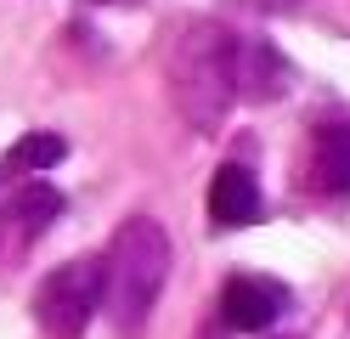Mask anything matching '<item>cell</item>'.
Masks as SVG:
<instances>
[{
  "instance_id": "8992f818",
  "label": "cell",
  "mask_w": 350,
  "mask_h": 339,
  "mask_svg": "<svg viewBox=\"0 0 350 339\" xmlns=\"http://www.w3.org/2000/svg\"><path fill=\"white\" fill-rule=\"evenodd\" d=\"M57 215H62V192L46 187V181H29V187H17L6 203H0V226L17 232V238H40Z\"/></svg>"
},
{
  "instance_id": "277c9868",
  "label": "cell",
  "mask_w": 350,
  "mask_h": 339,
  "mask_svg": "<svg viewBox=\"0 0 350 339\" xmlns=\"http://www.w3.org/2000/svg\"><path fill=\"white\" fill-rule=\"evenodd\" d=\"M282 311H288V288L271 277H232L221 294V316L237 334H266Z\"/></svg>"
},
{
  "instance_id": "9c48e42d",
  "label": "cell",
  "mask_w": 350,
  "mask_h": 339,
  "mask_svg": "<svg viewBox=\"0 0 350 339\" xmlns=\"http://www.w3.org/2000/svg\"><path fill=\"white\" fill-rule=\"evenodd\" d=\"M62 158H68V142H62L57 130H34V136H23V142L0 158V175H34V170L62 164Z\"/></svg>"
},
{
  "instance_id": "3957f363",
  "label": "cell",
  "mask_w": 350,
  "mask_h": 339,
  "mask_svg": "<svg viewBox=\"0 0 350 339\" xmlns=\"http://www.w3.org/2000/svg\"><path fill=\"white\" fill-rule=\"evenodd\" d=\"M96 305H102V255L62 260L34 288V323L46 339H85Z\"/></svg>"
},
{
  "instance_id": "7a4b0ae2",
  "label": "cell",
  "mask_w": 350,
  "mask_h": 339,
  "mask_svg": "<svg viewBox=\"0 0 350 339\" xmlns=\"http://www.w3.org/2000/svg\"><path fill=\"white\" fill-rule=\"evenodd\" d=\"M170 90L192 130H221L237 97V40L221 23H192L170 57Z\"/></svg>"
},
{
  "instance_id": "6da1fadb",
  "label": "cell",
  "mask_w": 350,
  "mask_h": 339,
  "mask_svg": "<svg viewBox=\"0 0 350 339\" xmlns=\"http://www.w3.org/2000/svg\"><path fill=\"white\" fill-rule=\"evenodd\" d=\"M170 283V238L159 221L147 215H130L113 243L102 255V305H107V323L119 328V339H142L147 334V316L159 305V294Z\"/></svg>"
},
{
  "instance_id": "ba28073f",
  "label": "cell",
  "mask_w": 350,
  "mask_h": 339,
  "mask_svg": "<svg viewBox=\"0 0 350 339\" xmlns=\"http://www.w3.org/2000/svg\"><path fill=\"white\" fill-rule=\"evenodd\" d=\"M288 85V62L277 57V45H237V90H243V97H277V90Z\"/></svg>"
},
{
  "instance_id": "5b68a950",
  "label": "cell",
  "mask_w": 350,
  "mask_h": 339,
  "mask_svg": "<svg viewBox=\"0 0 350 339\" xmlns=\"http://www.w3.org/2000/svg\"><path fill=\"white\" fill-rule=\"evenodd\" d=\"M260 181L243 170V164H221L209 181V221L226 226V232H237V226H254L260 221Z\"/></svg>"
},
{
  "instance_id": "52a82bcc",
  "label": "cell",
  "mask_w": 350,
  "mask_h": 339,
  "mask_svg": "<svg viewBox=\"0 0 350 339\" xmlns=\"http://www.w3.org/2000/svg\"><path fill=\"white\" fill-rule=\"evenodd\" d=\"M311 175L322 192L350 198V125H322L311 142Z\"/></svg>"
}]
</instances>
